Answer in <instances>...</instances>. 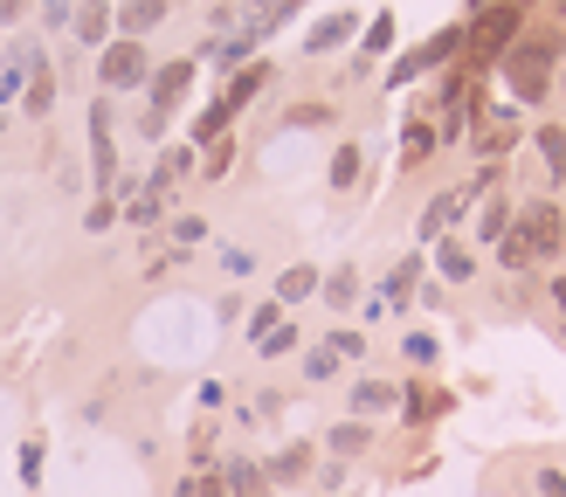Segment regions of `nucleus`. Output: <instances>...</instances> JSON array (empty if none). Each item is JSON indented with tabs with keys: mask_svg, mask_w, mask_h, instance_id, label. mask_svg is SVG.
Listing matches in <instances>:
<instances>
[{
	"mask_svg": "<svg viewBox=\"0 0 566 497\" xmlns=\"http://www.w3.org/2000/svg\"><path fill=\"white\" fill-rule=\"evenodd\" d=\"M318 298H325L331 311H352V304H359V277H352V270H331V277L318 283Z\"/></svg>",
	"mask_w": 566,
	"mask_h": 497,
	"instance_id": "30",
	"label": "nucleus"
},
{
	"mask_svg": "<svg viewBox=\"0 0 566 497\" xmlns=\"http://www.w3.org/2000/svg\"><path fill=\"white\" fill-rule=\"evenodd\" d=\"M435 152H443V145H435V125H428V111H415V118H407V132H401V166L415 173L422 160H435Z\"/></svg>",
	"mask_w": 566,
	"mask_h": 497,
	"instance_id": "15",
	"label": "nucleus"
},
{
	"mask_svg": "<svg viewBox=\"0 0 566 497\" xmlns=\"http://www.w3.org/2000/svg\"><path fill=\"white\" fill-rule=\"evenodd\" d=\"M462 56V21H449V29H435L428 42H415L407 56L388 69V90H407V84H422V76H435V69H449Z\"/></svg>",
	"mask_w": 566,
	"mask_h": 497,
	"instance_id": "3",
	"label": "nucleus"
},
{
	"mask_svg": "<svg viewBox=\"0 0 566 497\" xmlns=\"http://www.w3.org/2000/svg\"><path fill=\"white\" fill-rule=\"evenodd\" d=\"M519 35H525V0H491V8H477L470 21H462V56H456V63L483 84V76L504 63V48L519 42Z\"/></svg>",
	"mask_w": 566,
	"mask_h": 497,
	"instance_id": "2",
	"label": "nucleus"
},
{
	"mask_svg": "<svg viewBox=\"0 0 566 497\" xmlns=\"http://www.w3.org/2000/svg\"><path fill=\"white\" fill-rule=\"evenodd\" d=\"M276 325H283V304H276V298H270V304H255V311H249V346H263Z\"/></svg>",
	"mask_w": 566,
	"mask_h": 497,
	"instance_id": "33",
	"label": "nucleus"
},
{
	"mask_svg": "<svg viewBox=\"0 0 566 497\" xmlns=\"http://www.w3.org/2000/svg\"><path fill=\"white\" fill-rule=\"evenodd\" d=\"M532 152H538V166H546V187L559 194V187H566V132H559L553 118L532 132Z\"/></svg>",
	"mask_w": 566,
	"mask_h": 497,
	"instance_id": "13",
	"label": "nucleus"
},
{
	"mask_svg": "<svg viewBox=\"0 0 566 497\" xmlns=\"http://www.w3.org/2000/svg\"><path fill=\"white\" fill-rule=\"evenodd\" d=\"M166 14H173V0H124V8H118L111 21H118V35H132V42H145V29H160Z\"/></svg>",
	"mask_w": 566,
	"mask_h": 497,
	"instance_id": "14",
	"label": "nucleus"
},
{
	"mask_svg": "<svg viewBox=\"0 0 566 497\" xmlns=\"http://www.w3.org/2000/svg\"><path fill=\"white\" fill-rule=\"evenodd\" d=\"M29 14V0H0V21H21Z\"/></svg>",
	"mask_w": 566,
	"mask_h": 497,
	"instance_id": "46",
	"label": "nucleus"
},
{
	"mask_svg": "<svg viewBox=\"0 0 566 497\" xmlns=\"http://www.w3.org/2000/svg\"><path fill=\"white\" fill-rule=\"evenodd\" d=\"M318 283H325V277H318L312 263H291V270L276 277V304H304V298H318Z\"/></svg>",
	"mask_w": 566,
	"mask_h": 497,
	"instance_id": "22",
	"label": "nucleus"
},
{
	"mask_svg": "<svg viewBox=\"0 0 566 497\" xmlns=\"http://www.w3.org/2000/svg\"><path fill=\"white\" fill-rule=\"evenodd\" d=\"M173 497H228V484H221V469H200V477H187Z\"/></svg>",
	"mask_w": 566,
	"mask_h": 497,
	"instance_id": "36",
	"label": "nucleus"
},
{
	"mask_svg": "<svg viewBox=\"0 0 566 497\" xmlns=\"http://www.w3.org/2000/svg\"><path fill=\"white\" fill-rule=\"evenodd\" d=\"M90 180L118 194V145H111V104H90Z\"/></svg>",
	"mask_w": 566,
	"mask_h": 497,
	"instance_id": "9",
	"label": "nucleus"
},
{
	"mask_svg": "<svg viewBox=\"0 0 566 497\" xmlns=\"http://www.w3.org/2000/svg\"><path fill=\"white\" fill-rule=\"evenodd\" d=\"M359 173H367V152L346 139L339 152H331V173H325V180H331V194H352V187H359Z\"/></svg>",
	"mask_w": 566,
	"mask_h": 497,
	"instance_id": "20",
	"label": "nucleus"
},
{
	"mask_svg": "<svg viewBox=\"0 0 566 497\" xmlns=\"http://www.w3.org/2000/svg\"><path fill=\"white\" fill-rule=\"evenodd\" d=\"M291 8H304V0H291Z\"/></svg>",
	"mask_w": 566,
	"mask_h": 497,
	"instance_id": "48",
	"label": "nucleus"
},
{
	"mask_svg": "<svg viewBox=\"0 0 566 497\" xmlns=\"http://www.w3.org/2000/svg\"><path fill=\"white\" fill-rule=\"evenodd\" d=\"M538 497H566V469H553V463L538 469Z\"/></svg>",
	"mask_w": 566,
	"mask_h": 497,
	"instance_id": "43",
	"label": "nucleus"
},
{
	"mask_svg": "<svg viewBox=\"0 0 566 497\" xmlns=\"http://www.w3.org/2000/svg\"><path fill=\"white\" fill-rule=\"evenodd\" d=\"M194 166H200V160H194V145H173L166 160H160V173H152V187H145V194H173V187H179V180H187Z\"/></svg>",
	"mask_w": 566,
	"mask_h": 497,
	"instance_id": "21",
	"label": "nucleus"
},
{
	"mask_svg": "<svg viewBox=\"0 0 566 497\" xmlns=\"http://www.w3.org/2000/svg\"><path fill=\"white\" fill-rule=\"evenodd\" d=\"M388 48H394V14H373L367 29H359V56H367V63H380Z\"/></svg>",
	"mask_w": 566,
	"mask_h": 497,
	"instance_id": "28",
	"label": "nucleus"
},
{
	"mask_svg": "<svg viewBox=\"0 0 566 497\" xmlns=\"http://www.w3.org/2000/svg\"><path fill=\"white\" fill-rule=\"evenodd\" d=\"M346 414H352V422H380V414H401V387H394V380H352Z\"/></svg>",
	"mask_w": 566,
	"mask_h": 497,
	"instance_id": "10",
	"label": "nucleus"
},
{
	"mask_svg": "<svg viewBox=\"0 0 566 497\" xmlns=\"http://www.w3.org/2000/svg\"><path fill=\"white\" fill-rule=\"evenodd\" d=\"M331 374H339V353H331V346H312V353H304V380H331Z\"/></svg>",
	"mask_w": 566,
	"mask_h": 497,
	"instance_id": "37",
	"label": "nucleus"
},
{
	"mask_svg": "<svg viewBox=\"0 0 566 497\" xmlns=\"http://www.w3.org/2000/svg\"><path fill=\"white\" fill-rule=\"evenodd\" d=\"M173 242H179V249L208 242V222H200V215H179V222H173Z\"/></svg>",
	"mask_w": 566,
	"mask_h": 497,
	"instance_id": "40",
	"label": "nucleus"
},
{
	"mask_svg": "<svg viewBox=\"0 0 566 497\" xmlns=\"http://www.w3.org/2000/svg\"><path fill=\"white\" fill-rule=\"evenodd\" d=\"M111 222H118V201H111V194H105V201H90V215H84V228H90V235H105Z\"/></svg>",
	"mask_w": 566,
	"mask_h": 497,
	"instance_id": "41",
	"label": "nucleus"
},
{
	"mask_svg": "<svg viewBox=\"0 0 566 497\" xmlns=\"http://www.w3.org/2000/svg\"><path fill=\"white\" fill-rule=\"evenodd\" d=\"M519 139H525L519 104H483V111L470 118V145H477V160H491V166H504V152Z\"/></svg>",
	"mask_w": 566,
	"mask_h": 497,
	"instance_id": "6",
	"label": "nucleus"
},
{
	"mask_svg": "<svg viewBox=\"0 0 566 497\" xmlns=\"http://www.w3.org/2000/svg\"><path fill=\"white\" fill-rule=\"evenodd\" d=\"M553 90H559V97H566V63H559V84H553Z\"/></svg>",
	"mask_w": 566,
	"mask_h": 497,
	"instance_id": "47",
	"label": "nucleus"
},
{
	"mask_svg": "<svg viewBox=\"0 0 566 497\" xmlns=\"http://www.w3.org/2000/svg\"><path fill=\"white\" fill-rule=\"evenodd\" d=\"M428 256H435V277H443V283H470V277H477V249L462 242V235H443V242H428Z\"/></svg>",
	"mask_w": 566,
	"mask_h": 497,
	"instance_id": "12",
	"label": "nucleus"
},
{
	"mask_svg": "<svg viewBox=\"0 0 566 497\" xmlns=\"http://www.w3.org/2000/svg\"><path fill=\"white\" fill-rule=\"evenodd\" d=\"M21 484H42V442H21Z\"/></svg>",
	"mask_w": 566,
	"mask_h": 497,
	"instance_id": "42",
	"label": "nucleus"
},
{
	"mask_svg": "<svg viewBox=\"0 0 566 497\" xmlns=\"http://www.w3.org/2000/svg\"><path fill=\"white\" fill-rule=\"evenodd\" d=\"M511 228H519L525 242H532V256H538V263H553V256L566 249V207H559L553 194H546V201H525Z\"/></svg>",
	"mask_w": 566,
	"mask_h": 497,
	"instance_id": "7",
	"label": "nucleus"
},
{
	"mask_svg": "<svg viewBox=\"0 0 566 497\" xmlns=\"http://www.w3.org/2000/svg\"><path fill=\"white\" fill-rule=\"evenodd\" d=\"M359 35V14H325L312 35H304V48H312V56H331V48H346Z\"/></svg>",
	"mask_w": 566,
	"mask_h": 497,
	"instance_id": "17",
	"label": "nucleus"
},
{
	"mask_svg": "<svg viewBox=\"0 0 566 497\" xmlns=\"http://www.w3.org/2000/svg\"><path fill=\"white\" fill-rule=\"evenodd\" d=\"M546 298H553V304H559V338H566V270H559V277H553V283H546Z\"/></svg>",
	"mask_w": 566,
	"mask_h": 497,
	"instance_id": "44",
	"label": "nucleus"
},
{
	"mask_svg": "<svg viewBox=\"0 0 566 497\" xmlns=\"http://www.w3.org/2000/svg\"><path fill=\"white\" fill-rule=\"evenodd\" d=\"M559 63H566L559 29H525L519 42L504 48V63H498L511 104H519V111H538V104L553 97V84H559Z\"/></svg>",
	"mask_w": 566,
	"mask_h": 497,
	"instance_id": "1",
	"label": "nucleus"
},
{
	"mask_svg": "<svg viewBox=\"0 0 566 497\" xmlns=\"http://www.w3.org/2000/svg\"><path fill=\"white\" fill-rule=\"evenodd\" d=\"M297 338H304L297 325H276V332H270V338H263V346H255V353H263V359H276V353H297Z\"/></svg>",
	"mask_w": 566,
	"mask_h": 497,
	"instance_id": "39",
	"label": "nucleus"
},
{
	"mask_svg": "<svg viewBox=\"0 0 566 497\" xmlns=\"http://www.w3.org/2000/svg\"><path fill=\"white\" fill-rule=\"evenodd\" d=\"M443 408H449V395H443L435 380H415V387H401V414H407V422H435Z\"/></svg>",
	"mask_w": 566,
	"mask_h": 497,
	"instance_id": "18",
	"label": "nucleus"
},
{
	"mask_svg": "<svg viewBox=\"0 0 566 497\" xmlns=\"http://www.w3.org/2000/svg\"><path fill=\"white\" fill-rule=\"evenodd\" d=\"M401 353H407V366H435V359H443V338H435V332H407Z\"/></svg>",
	"mask_w": 566,
	"mask_h": 497,
	"instance_id": "32",
	"label": "nucleus"
},
{
	"mask_svg": "<svg viewBox=\"0 0 566 497\" xmlns=\"http://www.w3.org/2000/svg\"><path fill=\"white\" fill-rule=\"evenodd\" d=\"M42 21H48V29H63V21H76V8H69V0H48Z\"/></svg>",
	"mask_w": 566,
	"mask_h": 497,
	"instance_id": "45",
	"label": "nucleus"
},
{
	"mask_svg": "<svg viewBox=\"0 0 566 497\" xmlns=\"http://www.w3.org/2000/svg\"><path fill=\"white\" fill-rule=\"evenodd\" d=\"M187 90H194V56H173V63L152 69V84H145V97H152V104H145V111H152V118H173Z\"/></svg>",
	"mask_w": 566,
	"mask_h": 497,
	"instance_id": "8",
	"label": "nucleus"
},
{
	"mask_svg": "<svg viewBox=\"0 0 566 497\" xmlns=\"http://www.w3.org/2000/svg\"><path fill=\"white\" fill-rule=\"evenodd\" d=\"M511 215H519V207H511V194L498 187V194H483V207L470 215V235H477V249H498L504 235H511Z\"/></svg>",
	"mask_w": 566,
	"mask_h": 497,
	"instance_id": "11",
	"label": "nucleus"
},
{
	"mask_svg": "<svg viewBox=\"0 0 566 497\" xmlns=\"http://www.w3.org/2000/svg\"><path fill=\"white\" fill-rule=\"evenodd\" d=\"M228 160H236V145H228V139H215V145H200V166H208V173H200V180H228Z\"/></svg>",
	"mask_w": 566,
	"mask_h": 497,
	"instance_id": "35",
	"label": "nucleus"
},
{
	"mask_svg": "<svg viewBox=\"0 0 566 497\" xmlns=\"http://www.w3.org/2000/svg\"><path fill=\"white\" fill-rule=\"evenodd\" d=\"M325 450H331V456H359V450H373V422H352V414H346V422L325 435Z\"/></svg>",
	"mask_w": 566,
	"mask_h": 497,
	"instance_id": "26",
	"label": "nucleus"
},
{
	"mask_svg": "<svg viewBox=\"0 0 566 497\" xmlns=\"http://www.w3.org/2000/svg\"><path fill=\"white\" fill-rule=\"evenodd\" d=\"M483 194H477V180H462V187H435L428 201H422V215H415V235H422V249L428 242H443V235H456L462 222H470V207H477Z\"/></svg>",
	"mask_w": 566,
	"mask_h": 497,
	"instance_id": "4",
	"label": "nucleus"
},
{
	"mask_svg": "<svg viewBox=\"0 0 566 497\" xmlns=\"http://www.w3.org/2000/svg\"><path fill=\"white\" fill-rule=\"evenodd\" d=\"M221 484H228V497H270L263 463H249V456H228L221 463Z\"/></svg>",
	"mask_w": 566,
	"mask_h": 497,
	"instance_id": "16",
	"label": "nucleus"
},
{
	"mask_svg": "<svg viewBox=\"0 0 566 497\" xmlns=\"http://www.w3.org/2000/svg\"><path fill=\"white\" fill-rule=\"evenodd\" d=\"M263 84H270V63H249V69H236V76H228L221 104H228V111H242V104H249L255 90H263Z\"/></svg>",
	"mask_w": 566,
	"mask_h": 497,
	"instance_id": "25",
	"label": "nucleus"
},
{
	"mask_svg": "<svg viewBox=\"0 0 566 497\" xmlns=\"http://www.w3.org/2000/svg\"><path fill=\"white\" fill-rule=\"evenodd\" d=\"M21 111H29V118H48V111H56V69H35L29 76V90H21Z\"/></svg>",
	"mask_w": 566,
	"mask_h": 497,
	"instance_id": "24",
	"label": "nucleus"
},
{
	"mask_svg": "<svg viewBox=\"0 0 566 497\" xmlns=\"http://www.w3.org/2000/svg\"><path fill=\"white\" fill-rule=\"evenodd\" d=\"M325 346L339 353V359H359V353H367V332H352V325H339V332L325 338Z\"/></svg>",
	"mask_w": 566,
	"mask_h": 497,
	"instance_id": "38",
	"label": "nucleus"
},
{
	"mask_svg": "<svg viewBox=\"0 0 566 497\" xmlns=\"http://www.w3.org/2000/svg\"><path fill=\"white\" fill-rule=\"evenodd\" d=\"M422 270H428V256H407V263H394L388 291H380V298H388V311H394V304H407V298L422 291Z\"/></svg>",
	"mask_w": 566,
	"mask_h": 497,
	"instance_id": "23",
	"label": "nucleus"
},
{
	"mask_svg": "<svg viewBox=\"0 0 566 497\" xmlns=\"http://www.w3.org/2000/svg\"><path fill=\"white\" fill-rule=\"evenodd\" d=\"M111 35H118V21H111V8H105V0H84V8H76V42L105 48Z\"/></svg>",
	"mask_w": 566,
	"mask_h": 497,
	"instance_id": "19",
	"label": "nucleus"
},
{
	"mask_svg": "<svg viewBox=\"0 0 566 497\" xmlns=\"http://www.w3.org/2000/svg\"><path fill=\"white\" fill-rule=\"evenodd\" d=\"M228 125H236V111H228V104L215 97V104H208V111H200V118H194V145H215V139H228Z\"/></svg>",
	"mask_w": 566,
	"mask_h": 497,
	"instance_id": "29",
	"label": "nucleus"
},
{
	"mask_svg": "<svg viewBox=\"0 0 566 497\" xmlns=\"http://www.w3.org/2000/svg\"><path fill=\"white\" fill-rule=\"evenodd\" d=\"M331 118H339L331 104H291V125H297V132H325Z\"/></svg>",
	"mask_w": 566,
	"mask_h": 497,
	"instance_id": "34",
	"label": "nucleus"
},
{
	"mask_svg": "<svg viewBox=\"0 0 566 497\" xmlns=\"http://www.w3.org/2000/svg\"><path fill=\"white\" fill-rule=\"evenodd\" d=\"M97 84H105V90H145V84H152V56H145V42L111 35L105 48H97Z\"/></svg>",
	"mask_w": 566,
	"mask_h": 497,
	"instance_id": "5",
	"label": "nucleus"
},
{
	"mask_svg": "<svg viewBox=\"0 0 566 497\" xmlns=\"http://www.w3.org/2000/svg\"><path fill=\"white\" fill-rule=\"evenodd\" d=\"M304 469H312V450H304V442H291V450H283V456L263 469V477H276V484H297Z\"/></svg>",
	"mask_w": 566,
	"mask_h": 497,
	"instance_id": "31",
	"label": "nucleus"
},
{
	"mask_svg": "<svg viewBox=\"0 0 566 497\" xmlns=\"http://www.w3.org/2000/svg\"><path fill=\"white\" fill-rule=\"evenodd\" d=\"M511 222H519V215H511ZM498 270H511V277H525V270H538V256H532V242H525L519 228H511L504 242H498Z\"/></svg>",
	"mask_w": 566,
	"mask_h": 497,
	"instance_id": "27",
	"label": "nucleus"
}]
</instances>
